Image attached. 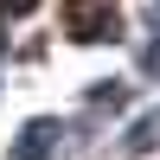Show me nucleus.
I'll return each mask as SVG.
<instances>
[{"label":"nucleus","instance_id":"obj_1","mask_svg":"<svg viewBox=\"0 0 160 160\" xmlns=\"http://www.w3.org/2000/svg\"><path fill=\"white\" fill-rule=\"evenodd\" d=\"M58 135H64V122H58V115H38V122H26L19 135H13V160H45L51 148H58Z\"/></svg>","mask_w":160,"mask_h":160},{"label":"nucleus","instance_id":"obj_2","mask_svg":"<svg viewBox=\"0 0 160 160\" xmlns=\"http://www.w3.org/2000/svg\"><path fill=\"white\" fill-rule=\"evenodd\" d=\"M154 32H160V7H154Z\"/></svg>","mask_w":160,"mask_h":160}]
</instances>
